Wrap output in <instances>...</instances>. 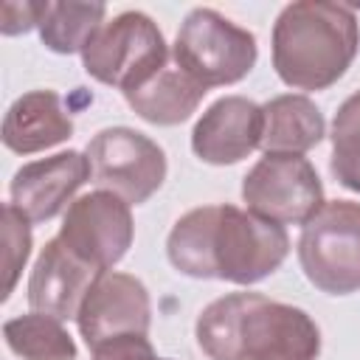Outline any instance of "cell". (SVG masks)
I'll return each instance as SVG.
<instances>
[{
  "label": "cell",
  "instance_id": "cell-1",
  "mask_svg": "<svg viewBox=\"0 0 360 360\" xmlns=\"http://www.w3.org/2000/svg\"><path fill=\"white\" fill-rule=\"evenodd\" d=\"M290 253L287 228L248 208L217 202L186 211L166 236L172 267L200 281L250 287L273 276Z\"/></svg>",
  "mask_w": 360,
  "mask_h": 360
},
{
  "label": "cell",
  "instance_id": "cell-2",
  "mask_svg": "<svg viewBox=\"0 0 360 360\" xmlns=\"http://www.w3.org/2000/svg\"><path fill=\"white\" fill-rule=\"evenodd\" d=\"M197 346L211 360H318L321 329L292 304L262 292L214 298L194 323Z\"/></svg>",
  "mask_w": 360,
  "mask_h": 360
},
{
  "label": "cell",
  "instance_id": "cell-3",
  "mask_svg": "<svg viewBox=\"0 0 360 360\" xmlns=\"http://www.w3.org/2000/svg\"><path fill=\"white\" fill-rule=\"evenodd\" d=\"M273 70L304 93L332 87L346 76L360 51L357 14L332 0L287 3L273 22Z\"/></svg>",
  "mask_w": 360,
  "mask_h": 360
},
{
  "label": "cell",
  "instance_id": "cell-4",
  "mask_svg": "<svg viewBox=\"0 0 360 360\" xmlns=\"http://www.w3.org/2000/svg\"><path fill=\"white\" fill-rule=\"evenodd\" d=\"M169 62L172 51L163 31L146 11L138 8L107 20L82 51L84 73L98 84L121 90L124 96L146 84Z\"/></svg>",
  "mask_w": 360,
  "mask_h": 360
},
{
  "label": "cell",
  "instance_id": "cell-5",
  "mask_svg": "<svg viewBox=\"0 0 360 360\" xmlns=\"http://www.w3.org/2000/svg\"><path fill=\"white\" fill-rule=\"evenodd\" d=\"M256 59L259 45L253 31L208 6H197L186 14L172 45V62L205 90L242 82Z\"/></svg>",
  "mask_w": 360,
  "mask_h": 360
},
{
  "label": "cell",
  "instance_id": "cell-6",
  "mask_svg": "<svg viewBox=\"0 0 360 360\" xmlns=\"http://www.w3.org/2000/svg\"><path fill=\"white\" fill-rule=\"evenodd\" d=\"M295 253L307 281L321 292H360V202H323L321 211L301 225Z\"/></svg>",
  "mask_w": 360,
  "mask_h": 360
},
{
  "label": "cell",
  "instance_id": "cell-7",
  "mask_svg": "<svg viewBox=\"0 0 360 360\" xmlns=\"http://www.w3.org/2000/svg\"><path fill=\"white\" fill-rule=\"evenodd\" d=\"M90 180L129 205H143L160 191L169 160L158 141L132 127H104L84 146Z\"/></svg>",
  "mask_w": 360,
  "mask_h": 360
},
{
  "label": "cell",
  "instance_id": "cell-8",
  "mask_svg": "<svg viewBox=\"0 0 360 360\" xmlns=\"http://www.w3.org/2000/svg\"><path fill=\"white\" fill-rule=\"evenodd\" d=\"M242 202L262 219L304 225L326 200L323 183L309 158L264 152L242 177Z\"/></svg>",
  "mask_w": 360,
  "mask_h": 360
},
{
  "label": "cell",
  "instance_id": "cell-9",
  "mask_svg": "<svg viewBox=\"0 0 360 360\" xmlns=\"http://www.w3.org/2000/svg\"><path fill=\"white\" fill-rule=\"evenodd\" d=\"M56 236L82 262L107 273L132 248V205L104 188L82 194L68 205Z\"/></svg>",
  "mask_w": 360,
  "mask_h": 360
},
{
  "label": "cell",
  "instance_id": "cell-10",
  "mask_svg": "<svg viewBox=\"0 0 360 360\" xmlns=\"http://www.w3.org/2000/svg\"><path fill=\"white\" fill-rule=\"evenodd\" d=\"M76 326L90 349L121 335H149L152 298L146 284L132 273H101L82 301Z\"/></svg>",
  "mask_w": 360,
  "mask_h": 360
},
{
  "label": "cell",
  "instance_id": "cell-11",
  "mask_svg": "<svg viewBox=\"0 0 360 360\" xmlns=\"http://www.w3.org/2000/svg\"><path fill=\"white\" fill-rule=\"evenodd\" d=\"M90 180V160L79 149L22 163L8 183V202L28 222H48L68 211L76 191Z\"/></svg>",
  "mask_w": 360,
  "mask_h": 360
},
{
  "label": "cell",
  "instance_id": "cell-12",
  "mask_svg": "<svg viewBox=\"0 0 360 360\" xmlns=\"http://www.w3.org/2000/svg\"><path fill=\"white\" fill-rule=\"evenodd\" d=\"M264 112L248 96H222L205 107L191 129V152L211 166H233L262 149Z\"/></svg>",
  "mask_w": 360,
  "mask_h": 360
},
{
  "label": "cell",
  "instance_id": "cell-13",
  "mask_svg": "<svg viewBox=\"0 0 360 360\" xmlns=\"http://www.w3.org/2000/svg\"><path fill=\"white\" fill-rule=\"evenodd\" d=\"M101 270L82 262L76 253H70L59 236L48 239L39 250L31 276H28V307L31 312L51 315L56 321H76L84 295L96 284Z\"/></svg>",
  "mask_w": 360,
  "mask_h": 360
},
{
  "label": "cell",
  "instance_id": "cell-14",
  "mask_svg": "<svg viewBox=\"0 0 360 360\" xmlns=\"http://www.w3.org/2000/svg\"><path fill=\"white\" fill-rule=\"evenodd\" d=\"M73 135V118L53 90H28L3 115V146L14 155H37Z\"/></svg>",
  "mask_w": 360,
  "mask_h": 360
},
{
  "label": "cell",
  "instance_id": "cell-15",
  "mask_svg": "<svg viewBox=\"0 0 360 360\" xmlns=\"http://www.w3.org/2000/svg\"><path fill=\"white\" fill-rule=\"evenodd\" d=\"M264 112V132L262 149L264 152H284V155H304L315 149L326 138V118L318 104L304 93H281L262 104Z\"/></svg>",
  "mask_w": 360,
  "mask_h": 360
},
{
  "label": "cell",
  "instance_id": "cell-16",
  "mask_svg": "<svg viewBox=\"0 0 360 360\" xmlns=\"http://www.w3.org/2000/svg\"><path fill=\"white\" fill-rule=\"evenodd\" d=\"M205 93H208L205 87H200L188 73H183L174 62H169L146 84H141L138 90L127 93L124 101L146 124L177 127V124L188 121L197 112V107H200Z\"/></svg>",
  "mask_w": 360,
  "mask_h": 360
},
{
  "label": "cell",
  "instance_id": "cell-17",
  "mask_svg": "<svg viewBox=\"0 0 360 360\" xmlns=\"http://www.w3.org/2000/svg\"><path fill=\"white\" fill-rule=\"evenodd\" d=\"M104 3H79V0H42L39 14V39L48 51L59 56L82 53L90 37L104 25Z\"/></svg>",
  "mask_w": 360,
  "mask_h": 360
},
{
  "label": "cell",
  "instance_id": "cell-18",
  "mask_svg": "<svg viewBox=\"0 0 360 360\" xmlns=\"http://www.w3.org/2000/svg\"><path fill=\"white\" fill-rule=\"evenodd\" d=\"M3 340L8 352L22 360H76L79 354L76 340L62 321L42 312L8 318L3 323Z\"/></svg>",
  "mask_w": 360,
  "mask_h": 360
},
{
  "label": "cell",
  "instance_id": "cell-19",
  "mask_svg": "<svg viewBox=\"0 0 360 360\" xmlns=\"http://www.w3.org/2000/svg\"><path fill=\"white\" fill-rule=\"evenodd\" d=\"M332 155H329V172L332 177L360 194V90L352 93L335 112L332 129Z\"/></svg>",
  "mask_w": 360,
  "mask_h": 360
},
{
  "label": "cell",
  "instance_id": "cell-20",
  "mask_svg": "<svg viewBox=\"0 0 360 360\" xmlns=\"http://www.w3.org/2000/svg\"><path fill=\"white\" fill-rule=\"evenodd\" d=\"M3 239H6V273H8L6 290H3V301H6L31 253V222L11 202L3 205Z\"/></svg>",
  "mask_w": 360,
  "mask_h": 360
},
{
  "label": "cell",
  "instance_id": "cell-21",
  "mask_svg": "<svg viewBox=\"0 0 360 360\" xmlns=\"http://www.w3.org/2000/svg\"><path fill=\"white\" fill-rule=\"evenodd\" d=\"M90 360H169V357H158L146 335H121L96 346Z\"/></svg>",
  "mask_w": 360,
  "mask_h": 360
},
{
  "label": "cell",
  "instance_id": "cell-22",
  "mask_svg": "<svg viewBox=\"0 0 360 360\" xmlns=\"http://www.w3.org/2000/svg\"><path fill=\"white\" fill-rule=\"evenodd\" d=\"M39 14H42V0L39 3H3V20H0V31L6 37H17L25 34L31 28L39 25Z\"/></svg>",
  "mask_w": 360,
  "mask_h": 360
}]
</instances>
